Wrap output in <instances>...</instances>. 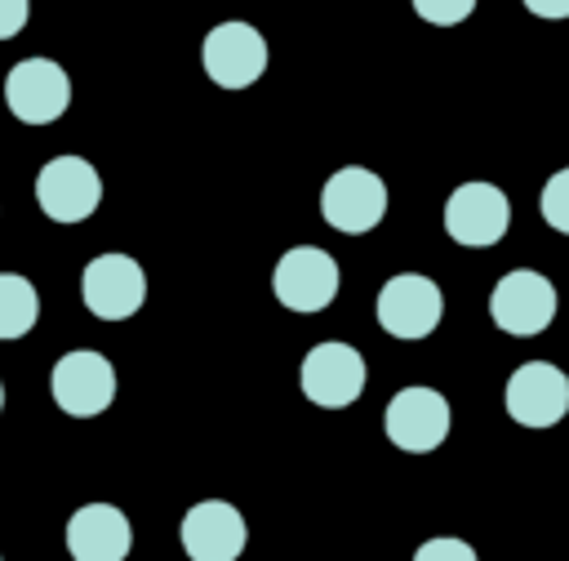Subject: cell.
<instances>
[{
    "mask_svg": "<svg viewBox=\"0 0 569 561\" xmlns=\"http://www.w3.org/2000/svg\"><path fill=\"white\" fill-rule=\"evenodd\" d=\"M204 71L222 89H249L267 71V40L249 22H218L204 36Z\"/></svg>",
    "mask_w": 569,
    "mask_h": 561,
    "instance_id": "cell-12",
    "label": "cell"
},
{
    "mask_svg": "<svg viewBox=\"0 0 569 561\" xmlns=\"http://www.w3.org/2000/svg\"><path fill=\"white\" fill-rule=\"evenodd\" d=\"M525 9L538 18H569V0H525Z\"/></svg>",
    "mask_w": 569,
    "mask_h": 561,
    "instance_id": "cell-21",
    "label": "cell"
},
{
    "mask_svg": "<svg viewBox=\"0 0 569 561\" xmlns=\"http://www.w3.org/2000/svg\"><path fill=\"white\" fill-rule=\"evenodd\" d=\"M476 0H413V13L422 22H436V27H453L462 18H471Z\"/></svg>",
    "mask_w": 569,
    "mask_h": 561,
    "instance_id": "cell-18",
    "label": "cell"
},
{
    "mask_svg": "<svg viewBox=\"0 0 569 561\" xmlns=\"http://www.w3.org/2000/svg\"><path fill=\"white\" fill-rule=\"evenodd\" d=\"M382 427H387L391 445H400L409 454H431L449 436V401L436 387H400L387 401Z\"/></svg>",
    "mask_w": 569,
    "mask_h": 561,
    "instance_id": "cell-11",
    "label": "cell"
},
{
    "mask_svg": "<svg viewBox=\"0 0 569 561\" xmlns=\"http://www.w3.org/2000/svg\"><path fill=\"white\" fill-rule=\"evenodd\" d=\"M440 312H445L440 285L422 272H400L378 294V325L391 338H427L440 325Z\"/></svg>",
    "mask_w": 569,
    "mask_h": 561,
    "instance_id": "cell-9",
    "label": "cell"
},
{
    "mask_svg": "<svg viewBox=\"0 0 569 561\" xmlns=\"http://www.w3.org/2000/svg\"><path fill=\"white\" fill-rule=\"evenodd\" d=\"M320 214L329 227L347 232V236H360V232H373L387 214V183L365 169V165H342L325 178V191H320Z\"/></svg>",
    "mask_w": 569,
    "mask_h": 561,
    "instance_id": "cell-1",
    "label": "cell"
},
{
    "mask_svg": "<svg viewBox=\"0 0 569 561\" xmlns=\"http://www.w3.org/2000/svg\"><path fill=\"white\" fill-rule=\"evenodd\" d=\"M4 102L22 125H49L71 102V80L53 58H22L4 76Z\"/></svg>",
    "mask_w": 569,
    "mask_h": 561,
    "instance_id": "cell-8",
    "label": "cell"
},
{
    "mask_svg": "<svg viewBox=\"0 0 569 561\" xmlns=\"http://www.w3.org/2000/svg\"><path fill=\"white\" fill-rule=\"evenodd\" d=\"M413 561H476V548L462 543V539L440 534V539H427V543L413 552Z\"/></svg>",
    "mask_w": 569,
    "mask_h": 561,
    "instance_id": "cell-19",
    "label": "cell"
},
{
    "mask_svg": "<svg viewBox=\"0 0 569 561\" xmlns=\"http://www.w3.org/2000/svg\"><path fill=\"white\" fill-rule=\"evenodd\" d=\"M40 316V294L27 276L0 272V338H22Z\"/></svg>",
    "mask_w": 569,
    "mask_h": 561,
    "instance_id": "cell-16",
    "label": "cell"
},
{
    "mask_svg": "<svg viewBox=\"0 0 569 561\" xmlns=\"http://www.w3.org/2000/svg\"><path fill=\"white\" fill-rule=\"evenodd\" d=\"M489 316H493V325L502 334L533 338L556 321V285L533 267H516L493 285Z\"/></svg>",
    "mask_w": 569,
    "mask_h": 561,
    "instance_id": "cell-2",
    "label": "cell"
},
{
    "mask_svg": "<svg viewBox=\"0 0 569 561\" xmlns=\"http://www.w3.org/2000/svg\"><path fill=\"white\" fill-rule=\"evenodd\" d=\"M0 410H4V383H0Z\"/></svg>",
    "mask_w": 569,
    "mask_h": 561,
    "instance_id": "cell-22",
    "label": "cell"
},
{
    "mask_svg": "<svg viewBox=\"0 0 569 561\" xmlns=\"http://www.w3.org/2000/svg\"><path fill=\"white\" fill-rule=\"evenodd\" d=\"M511 223V205L493 183H462L445 200V232L458 245H493Z\"/></svg>",
    "mask_w": 569,
    "mask_h": 561,
    "instance_id": "cell-13",
    "label": "cell"
},
{
    "mask_svg": "<svg viewBox=\"0 0 569 561\" xmlns=\"http://www.w3.org/2000/svg\"><path fill=\"white\" fill-rule=\"evenodd\" d=\"M302 396L325 410H342L365 392V356L351 343H316L298 370Z\"/></svg>",
    "mask_w": 569,
    "mask_h": 561,
    "instance_id": "cell-10",
    "label": "cell"
},
{
    "mask_svg": "<svg viewBox=\"0 0 569 561\" xmlns=\"http://www.w3.org/2000/svg\"><path fill=\"white\" fill-rule=\"evenodd\" d=\"M49 392H53L62 414L93 419L116 401V370H111V361L102 352L76 347L67 356H58V365L49 374Z\"/></svg>",
    "mask_w": 569,
    "mask_h": 561,
    "instance_id": "cell-4",
    "label": "cell"
},
{
    "mask_svg": "<svg viewBox=\"0 0 569 561\" xmlns=\"http://www.w3.org/2000/svg\"><path fill=\"white\" fill-rule=\"evenodd\" d=\"M342 276H338V263L316 249V245H293L280 254L276 272H271V289L276 298L289 307V312H325L338 294Z\"/></svg>",
    "mask_w": 569,
    "mask_h": 561,
    "instance_id": "cell-5",
    "label": "cell"
},
{
    "mask_svg": "<svg viewBox=\"0 0 569 561\" xmlns=\"http://www.w3.org/2000/svg\"><path fill=\"white\" fill-rule=\"evenodd\" d=\"M27 13H31V0H0V40L18 36L27 27Z\"/></svg>",
    "mask_w": 569,
    "mask_h": 561,
    "instance_id": "cell-20",
    "label": "cell"
},
{
    "mask_svg": "<svg viewBox=\"0 0 569 561\" xmlns=\"http://www.w3.org/2000/svg\"><path fill=\"white\" fill-rule=\"evenodd\" d=\"M182 552L191 561H236L244 552V516L227 499H204L182 516Z\"/></svg>",
    "mask_w": 569,
    "mask_h": 561,
    "instance_id": "cell-14",
    "label": "cell"
},
{
    "mask_svg": "<svg viewBox=\"0 0 569 561\" xmlns=\"http://www.w3.org/2000/svg\"><path fill=\"white\" fill-rule=\"evenodd\" d=\"M133 548V525L116 503H84L67 521L71 561H124Z\"/></svg>",
    "mask_w": 569,
    "mask_h": 561,
    "instance_id": "cell-15",
    "label": "cell"
},
{
    "mask_svg": "<svg viewBox=\"0 0 569 561\" xmlns=\"http://www.w3.org/2000/svg\"><path fill=\"white\" fill-rule=\"evenodd\" d=\"M538 209H542L547 227H556V232L569 236V169H556V174L547 178V187H542V196H538Z\"/></svg>",
    "mask_w": 569,
    "mask_h": 561,
    "instance_id": "cell-17",
    "label": "cell"
},
{
    "mask_svg": "<svg viewBox=\"0 0 569 561\" xmlns=\"http://www.w3.org/2000/svg\"><path fill=\"white\" fill-rule=\"evenodd\" d=\"M80 298L98 321H124L147 298V276L129 254H98L80 272Z\"/></svg>",
    "mask_w": 569,
    "mask_h": 561,
    "instance_id": "cell-6",
    "label": "cell"
},
{
    "mask_svg": "<svg viewBox=\"0 0 569 561\" xmlns=\"http://www.w3.org/2000/svg\"><path fill=\"white\" fill-rule=\"evenodd\" d=\"M102 200V178L84 156H53L36 174V205L53 223H84Z\"/></svg>",
    "mask_w": 569,
    "mask_h": 561,
    "instance_id": "cell-3",
    "label": "cell"
},
{
    "mask_svg": "<svg viewBox=\"0 0 569 561\" xmlns=\"http://www.w3.org/2000/svg\"><path fill=\"white\" fill-rule=\"evenodd\" d=\"M502 401L520 427H556L569 414V374L551 361H525L511 370Z\"/></svg>",
    "mask_w": 569,
    "mask_h": 561,
    "instance_id": "cell-7",
    "label": "cell"
}]
</instances>
